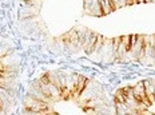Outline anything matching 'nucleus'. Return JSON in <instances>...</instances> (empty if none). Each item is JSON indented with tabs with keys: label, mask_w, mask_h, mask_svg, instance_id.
<instances>
[{
	"label": "nucleus",
	"mask_w": 155,
	"mask_h": 115,
	"mask_svg": "<svg viewBox=\"0 0 155 115\" xmlns=\"http://www.w3.org/2000/svg\"><path fill=\"white\" fill-rule=\"evenodd\" d=\"M115 110H116V115H128L134 111L128 106H126L124 103H115Z\"/></svg>",
	"instance_id": "6e6552de"
},
{
	"label": "nucleus",
	"mask_w": 155,
	"mask_h": 115,
	"mask_svg": "<svg viewBox=\"0 0 155 115\" xmlns=\"http://www.w3.org/2000/svg\"><path fill=\"white\" fill-rule=\"evenodd\" d=\"M2 114H4V111H3V108L0 107V115H2Z\"/></svg>",
	"instance_id": "9b49d317"
},
{
	"label": "nucleus",
	"mask_w": 155,
	"mask_h": 115,
	"mask_svg": "<svg viewBox=\"0 0 155 115\" xmlns=\"http://www.w3.org/2000/svg\"><path fill=\"white\" fill-rule=\"evenodd\" d=\"M122 5H127V4H132V0H120Z\"/></svg>",
	"instance_id": "9d476101"
},
{
	"label": "nucleus",
	"mask_w": 155,
	"mask_h": 115,
	"mask_svg": "<svg viewBox=\"0 0 155 115\" xmlns=\"http://www.w3.org/2000/svg\"><path fill=\"white\" fill-rule=\"evenodd\" d=\"M96 38H98V34L92 32L90 30L86 31V40H84L83 50H84V52L87 55H91L94 52V48H95V44H96Z\"/></svg>",
	"instance_id": "20e7f679"
},
{
	"label": "nucleus",
	"mask_w": 155,
	"mask_h": 115,
	"mask_svg": "<svg viewBox=\"0 0 155 115\" xmlns=\"http://www.w3.org/2000/svg\"><path fill=\"white\" fill-rule=\"evenodd\" d=\"M130 36H122L119 38V44H118V51H116V60H124L126 55H130Z\"/></svg>",
	"instance_id": "f03ea898"
},
{
	"label": "nucleus",
	"mask_w": 155,
	"mask_h": 115,
	"mask_svg": "<svg viewBox=\"0 0 155 115\" xmlns=\"http://www.w3.org/2000/svg\"><path fill=\"white\" fill-rule=\"evenodd\" d=\"M28 97L34 98V99H38V100H41V102H46V103H52V100H51L48 97L41 92V90L38 87V86H35L34 83L30 86V88H28Z\"/></svg>",
	"instance_id": "39448f33"
},
{
	"label": "nucleus",
	"mask_w": 155,
	"mask_h": 115,
	"mask_svg": "<svg viewBox=\"0 0 155 115\" xmlns=\"http://www.w3.org/2000/svg\"><path fill=\"white\" fill-rule=\"evenodd\" d=\"M62 40H63L64 46H66L70 51H72V52L78 51V32H76V30H72V31H70V32H67L62 38Z\"/></svg>",
	"instance_id": "7ed1b4c3"
},
{
	"label": "nucleus",
	"mask_w": 155,
	"mask_h": 115,
	"mask_svg": "<svg viewBox=\"0 0 155 115\" xmlns=\"http://www.w3.org/2000/svg\"><path fill=\"white\" fill-rule=\"evenodd\" d=\"M24 110H32V111H44V110H51V104L46 102L38 100L31 97H25L24 99Z\"/></svg>",
	"instance_id": "f257e3e1"
},
{
	"label": "nucleus",
	"mask_w": 155,
	"mask_h": 115,
	"mask_svg": "<svg viewBox=\"0 0 155 115\" xmlns=\"http://www.w3.org/2000/svg\"><path fill=\"white\" fill-rule=\"evenodd\" d=\"M112 3H114V5H115V9H118L119 7H123V5H122V2L120 0H111Z\"/></svg>",
	"instance_id": "1a4fd4ad"
},
{
	"label": "nucleus",
	"mask_w": 155,
	"mask_h": 115,
	"mask_svg": "<svg viewBox=\"0 0 155 115\" xmlns=\"http://www.w3.org/2000/svg\"><path fill=\"white\" fill-rule=\"evenodd\" d=\"M84 9L87 14L94 16H102L101 7L98 4V0H84Z\"/></svg>",
	"instance_id": "423d86ee"
},
{
	"label": "nucleus",
	"mask_w": 155,
	"mask_h": 115,
	"mask_svg": "<svg viewBox=\"0 0 155 115\" xmlns=\"http://www.w3.org/2000/svg\"><path fill=\"white\" fill-rule=\"evenodd\" d=\"M98 4H99V7H101L102 16L103 15H108L115 11V5L111 0H98Z\"/></svg>",
	"instance_id": "0eeeda50"
}]
</instances>
